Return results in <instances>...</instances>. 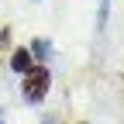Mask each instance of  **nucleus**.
Wrapping results in <instances>:
<instances>
[{
	"mask_svg": "<svg viewBox=\"0 0 124 124\" xmlns=\"http://www.w3.org/2000/svg\"><path fill=\"white\" fill-rule=\"evenodd\" d=\"M79 124H86V121H79Z\"/></svg>",
	"mask_w": 124,
	"mask_h": 124,
	"instance_id": "obj_4",
	"label": "nucleus"
},
{
	"mask_svg": "<svg viewBox=\"0 0 124 124\" xmlns=\"http://www.w3.org/2000/svg\"><path fill=\"white\" fill-rule=\"evenodd\" d=\"M10 69L17 72V76L31 72V69H35V59H31V52H28V48H14V52H10Z\"/></svg>",
	"mask_w": 124,
	"mask_h": 124,
	"instance_id": "obj_2",
	"label": "nucleus"
},
{
	"mask_svg": "<svg viewBox=\"0 0 124 124\" xmlns=\"http://www.w3.org/2000/svg\"><path fill=\"white\" fill-rule=\"evenodd\" d=\"M48 86H52V72L45 66H35L31 72L21 76V97L28 103H41L45 97H48Z\"/></svg>",
	"mask_w": 124,
	"mask_h": 124,
	"instance_id": "obj_1",
	"label": "nucleus"
},
{
	"mask_svg": "<svg viewBox=\"0 0 124 124\" xmlns=\"http://www.w3.org/2000/svg\"><path fill=\"white\" fill-rule=\"evenodd\" d=\"M28 52H31V59H41V62H45V59L52 55V41H48V38H35Z\"/></svg>",
	"mask_w": 124,
	"mask_h": 124,
	"instance_id": "obj_3",
	"label": "nucleus"
}]
</instances>
